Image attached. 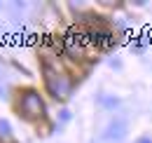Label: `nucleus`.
I'll list each match as a JSON object with an SVG mask.
<instances>
[{
  "label": "nucleus",
  "mask_w": 152,
  "mask_h": 143,
  "mask_svg": "<svg viewBox=\"0 0 152 143\" xmlns=\"http://www.w3.org/2000/svg\"><path fill=\"white\" fill-rule=\"evenodd\" d=\"M0 136H2V141H10V139H12V131H10V125H7L5 120H0Z\"/></svg>",
  "instance_id": "39448f33"
},
{
  "label": "nucleus",
  "mask_w": 152,
  "mask_h": 143,
  "mask_svg": "<svg viewBox=\"0 0 152 143\" xmlns=\"http://www.w3.org/2000/svg\"><path fill=\"white\" fill-rule=\"evenodd\" d=\"M87 33H89V38H91V42H94L96 47H103V49L113 47L115 42H117V38H115L108 28H103V26H98V28H89Z\"/></svg>",
  "instance_id": "20e7f679"
},
{
  "label": "nucleus",
  "mask_w": 152,
  "mask_h": 143,
  "mask_svg": "<svg viewBox=\"0 0 152 143\" xmlns=\"http://www.w3.org/2000/svg\"><path fill=\"white\" fill-rule=\"evenodd\" d=\"M42 77H45L47 91H49L54 99H61V101H63V99L70 96V91H73V80L68 77V73L63 71V68L54 66L49 56L42 59Z\"/></svg>",
  "instance_id": "f257e3e1"
},
{
  "label": "nucleus",
  "mask_w": 152,
  "mask_h": 143,
  "mask_svg": "<svg viewBox=\"0 0 152 143\" xmlns=\"http://www.w3.org/2000/svg\"><path fill=\"white\" fill-rule=\"evenodd\" d=\"M138 143H152V139H148V136H143V139H140Z\"/></svg>",
  "instance_id": "0eeeda50"
},
{
  "label": "nucleus",
  "mask_w": 152,
  "mask_h": 143,
  "mask_svg": "<svg viewBox=\"0 0 152 143\" xmlns=\"http://www.w3.org/2000/svg\"><path fill=\"white\" fill-rule=\"evenodd\" d=\"M19 115H23L26 120H40V117L45 115V103H42V99H40V94L35 89L21 91Z\"/></svg>",
  "instance_id": "7ed1b4c3"
},
{
  "label": "nucleus",
  "mask_w": 152,
  "mask_h": 143,
  "mask_svg": "<svg viewBox=\"0 0 152 143\" xmlns=\"http://www.w3.org/2000/svg\"><path fill=\"white\" fill-rule=\"evenodd\" d=\"M94 49H98L87 31L82 28H70L66 38H63V52L75 61H84V59H94Z\"/></svg>",
  "instance_id": "f03ea898"
},
{
  "label": "nucleus",
  "mask_w": 152,
  "mask_h": 143,
  "mask_svg": "<svg viewBox=\"0 0 152 143\" xmlns=\"http://www.w3.org/2000/svg\"><path fill=\"white\" fill-rule=\"evenodd\" d=\"M105 106H117V99H103Z\"/></svg>",
  "instance_id": "423d86ee"
}]
</instances>
